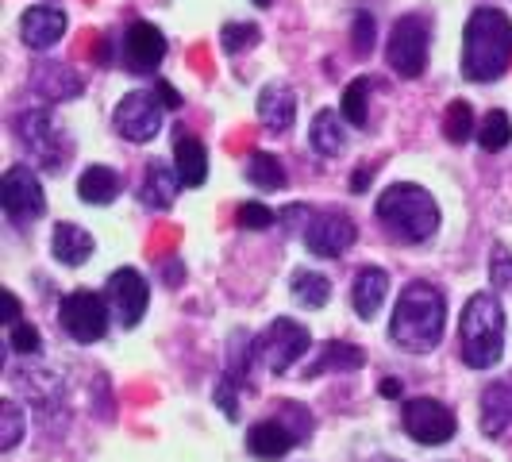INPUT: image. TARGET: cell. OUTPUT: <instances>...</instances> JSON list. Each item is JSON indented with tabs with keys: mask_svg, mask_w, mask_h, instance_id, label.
<instances>
[{
	"mask_svg": "<svg viewBox=\"0 0 512 462\" xmlns=\"http://www.w3.org/2000/svg\"><path fill=\"white\" fill-rule=\"evenodd\" d=\"M16 135L31 151V162H39L43 170H62L74 154V143L54 124L51 108H27L24 116H16Z\"/></svg>",
	"mask_w": 512,
	"mask_h": 462,
	"instance_id": "5b68a950",
	"label": "cell"
},
{
	"mask_svg": "<svg viewBox=\"0 0 512 462\" xmlns=\"http://www.w3.org/2000/svg\"><path fill=\"white\" fill-rule=\"evenodd\" d=\"M154 93L162 97V104H166V108H181V97L170 89V85H166V81H154Z\"/></svg>",
	"mask_w": 512,
	"mask_h": 462,
	"instance_id": "f35d334b",
	"label": "cell"
},
{
	"mask_svg": "<svg viewBox=\"0 0 512 462\" xmlns=\"http://www.w3.org/2000/svg\"><path fill=\"white\" fill-rule=\"evenodd\" d=\"M162 58H166V35L147 20L131 24V31L124 35V66L131 74H154Z\"/></svg>",
	"mask_w": 512,
	"mask_h": 462,
	"instance_id": "5bb4252c",
	"label": "cell"
},
{
	"mask_svg": "<svg viewBox=\"0 0 512 462\" xmlns=\"http://www.w3.org/2000/svg\"><path fill=\"white\" fill-rule=\"evenodd\" d=\"M27 420H24V409L8 397V401H0V451H12L20 436H24Z\"/></svg>",
	"mask_w": 512,
	"mask_h": 462,
	"instance_id": "1f68e13d",
	"label": "cell"
},
{
	"mask_svg": "<svg viewBox=\"0 0 512 462\" xmlns=\"http://www.w3.org/2000/svg\"><path fill=\"white\" fill-rule=\"evenodd\" d=\"M258 8H270V4H274V0H255Z\"/></svg>",
	"mask_w": 512,
	"mask_h": 462,
	"instance_id": "7bdbcfd3",
	"label": "cell"
},
{
	"mask_svg": "<svg viewBox=\"0 0 512 462\" xmlns=\"http://www.w3.org/2000/svg\"><path fill=\"white\" fill-rule=\"evenodd\" d=\"M343 112H335V108H320L316 116H312V128H308V143H312V151L324 154V158H335V154L347 151V128H343Z\"/></svg>",
	"mask_w": 512,
	"mask_h": 462,
	"instance_id": "44dd1931",
	"label": "cell"
},
{
	"mask_svg": "<svg viewBox=\"0 0 512 462\" xmlns=\"http://www.w3.org/2000/svg\"><path fill=\"white\" fill-rule=\"evenodd\" d=\"M178 189H181V174L178 166H166V162H147V174H143V185H139V201L154 212H166L174 208L178 201Z\"/></svg>",
	"mask_w": 512,
	"mask_h": 462,
	"instance_id": "e0dca14e",
	"label": "cell"
},
{
	"mask_svg": "<svg viewBox=\"0 0 512 462\" xmlns=\"http://www.w3.org/2000/svg\"><path fill=\"white\" fill-rule=\"evenodd\" d=\"M8 347H12L16 355H39L43 335H39V328H35V324L16 320V324H8Z\"/></svg>",
	"mask_w": 512,
	"mask_h": 462,
	"instance_id": "e575fe53",
	"label": "cell"
},
{
	"mask_svg": "<svg viewBox=\"0 0 512 462\" xmlns=\"http://www.w3.org/2000/svg\"><path fill=\"white\" fill-rule=\"evenodd\" d=\"M274 416H282L285 424L293 428V436H297V439L312 436V412H308L305 405H297V401H285V405H278V412H274Z\"/></svg>",
	"mask_w": 512,
	"mask_h": 462,
	"instance_id": "8d00e7d4",
	"label": "cell"
},
{
	"mask_svg": "<svg viewBox=\"0 0 512 462\" xmlns=\"http://www.w3.org/2000/svg\"><path fill=\"white\" fill-rule=\"evenodd\" d=\"M70 27V16L62 8H51V4H39V8H27L24 20H20V35L31 51H47L54 47Z\"/></svg>",
	"mask_w": 512,
	"mask_h": 462,
	"instance_id": "9a60e30c",
	"label": "cell"
},
{
	"mask_svg": "<svg viewBox=\"0 0 512 462\" xmlns=\"http://www.w3.org/2000/svg\"><path fill=\"white\" fill-rule=\"evenodd\" d=\"M512 428V378L486 385L482 393V436L501 439Z\"/></svg>",
	"mask_w": 512,
	"mask_h": 462,
	"instance_id": "ffe728a7",
	"label": "cell"
},
{
	"mask_svg": "<svg viewBox=\"0 0 512 462\" xmlns=\"http://www.w3.org/2000/svg\"><path fill=\"white\" fill-rule=\"evenodd\" d=\"M385 293H389V274L378 270V266H366V270H359L355 285H351V305H355L362 320H374L378 308L385 305Z\"/></svg>",
	"mask_w": 512,
	"mask_h": 462,
	"instance_id": "603a6c76",
	"label": "cell"
},
{
	"mask_svg": "<svg viewBox=\"0 0 512 462\" xmlns=\"http://www.w3.org/2000/svg\"><path fill=\"white\" fill-rule=\"evenodd\" d=\"M401 424H405V432H409L416 443H424V447H439V443L455 439V432H459L455 412L447 409L443 401H436V397H412V401H405Z\"/></svg>",
	"mask_w": 512,
	"mask_h": 462,
	"instance_id": "9c48e42d",
	"label": "cell"
},
{
	"mask_svg": "<svg viewBox=\"0 0 512 462\" xmlns=\"http://www.w3.org/2000/svg\"><path fill=\"white\" fill-rule=\"evenodd\" d=\"M447 328V297L443 289L432 282H409L401 289V301L393 308V324H389V339L412 351V355H428L436 351L439 339Z\"/></svg>",
	"mask_w": 512,
	"mask_h": 462,
	"instance_id": "6da1fadb",
	"label": "cell"
},
{
	"mask_svg": "<svg viewBox=\"0 0 512 462\" xmlns=\"http://www.w3.org/2000/svg\"><path fill=\"white\" fill-rule=\"evenodd\" d=\"M382 393H385V397H397V393H401V382H397V378H385Z\"/></svg>",
	"mask_w": 512,
	"mask_h": 462,
	"instance_id": "b9f144b4",
	"label": "cell"
},
{
	"mask_svg": "<svg viewBox=\"0 0 512 462\" xmlns=\"http://www.w3.org/2000/svg\"><path fill=\"white\" fill-rule=\"evenodd\" d=\"M247 181L251 185H258V189H285V166H282V158L278 154H270V151H255L251 158H247Z\"/></svg>",
	"mask_w": 512,
	"mask_h": 462,
	"instance_id": "83f0119b",
	"label": "cell"
},
{
	"mask_svg": "<svg viewBox=\"0 0 512 462\" xmlns=\"http://www.w3.org/2000/svg\"><path fill=\"white\" fill-rule=\"evenodd\" d=\"M297 120V93L289 85H266L258 93V124L266 131H289Z\"/></svg>",
	"mask_w": 512,
	"mask_h": 462,
	"instance_id": "d6986e66",
	"label": "cell"
},
{
	"mask_svg": "<svg viewBox=\"0 0 512 462\" xmlns=\"http://www.w3.org/2000/svg\"><path fill=\"white\" fill-rule=\"evenodd\" d=\"M512 66V20L501 8H478L462 31V77L497 81Z\"/></svg>",
	"mask_w": 512,
	"mask_h": 462,
	"instance_id": "7a4b0ae2",
	"label": "cell"
},
{
	"mask_svg": "<svg viewBox=\"0 0 512 462\" xmlns=\"http://www.w3.org/2000/svg\"><path fill=\"white\" fill-rule=\"evenodd\" d=\"M509 139H512L509 116H505L501 108H493L486 120H482V128H478V147L489 151V154H497V151H505V147H509Z\"/></svg>",
	"mask_w": 512,
	"mask_h": 462,
	"instance_id": "f1b7e54d",
	"label": "cell"
},
{
	"mask_svg": "<svg viewBox=\"0 0 512 462\" xmlns=\"http://www.w3.org/2000/svg\"><path fill=\"white\" fill-rule=\"evenodd\" d=\"M162 112H166V104H162L158 93L135 89V93H128L124 101L116 104L112 124H116V131H120L128 143H151L154 135L162 131Z\"/></svg>",
	"mask_w": 512,
	"mask_h": 462,
	"instance_id": "30bf717a",
	"label": "cell"
},
{
	"mask_svg": "<svg viewBox=\"0 0 512 462\" xmlns=\"http://www.w3.org/2000/svg\"><path fill=\"white\" fill-rule=\"evenodd\" d=\"M51 251L62 266H81L85 258L93 255V235L81 224H58L51 235Z\"/></svg>",
	"mask_w": 512,
	"mask_h": 462,
	"instance_id": "d4e9b609",
	"label": "cell"
},
{
	"mask_svg": "<svg viewBox=\"0 0 512 462\" xmlns=\"http://www.w3.org/2000/svg\"><path fill=\"white\" fill-rule=\"evenodd\" d=\"M505 355V308L493 293H474L462 308L459 359L470 370H493Z\"/></svg>",
	"mask_w": 512,
	"mask_h": 462,
	"instance_id": "3957f363",
	"label": "cell"
},
{
	"mask_svg": "<svg viewBox=\"0 0 512 462\" xmlns=\"http://www.w3.org/2000/svg\"><path fill=\"white\" fill-rule=\"evenodd\" d=\"M351 47H355V54H359V58H366V54H370V47H374V16H370V12H359V16H355Z\"/></svg>",
	"mask_w": 512,
	"mask_h": 462,
	"instance_id": "74e56055",
	"label": "cell"
},
{
	"mask_svg": "<svg viewBox=\"0 0 512 462\" xmlns=\"http://www.w3.org/2000/svg\"><path fill=\"white\" fill-rule=\"evenodd\" d=\"M289 293H293L297 305L324 308L332 301V282H328L320 270H297V274L289 278Z\"/></svg>",
	"mask_w": 512,
	"mask_h": 462,
	"instance_id": "4316f807",
	"label": "cell"
},
{
	"mask_svg": "<svg viewBox=\"0 0 512 462\" xmlns=\"http://www.w3.org/2000/svg\"><path fill=\"white\" fill-rule=\"evenodd\" d=\"M0 205L8 212L12 224H35L43 212H47V197H43V185L39 178L27 170V166H12L4 181H0Z\"/></svg>",
	"mask_w": 512,
	"mask_h": 462,
	"instance_id": "7c38bea8",
	"label": "cell"
},
{
	"mask_svg": "<svg viewBox=\"0 0 512 462\" xmlns=\"http://www.w3.org/2000/svg\"><path fill=\"white\" fill-rule=\"evenodd\" d=\"M443 135L451 143H466L474 135V108L466 101H451L447 104V116H443Z\"/></svg>",
	"mask_w": 512,
	"mask_h": 462,
	"instance_id": "4dcf8cb0",
	"label": "cell"
},
{
	"mask_svg": "<svg viewBox=\"0 0 512 462\" xmlns=\"http://www.w3.org/2000/svg\"><path fill=\"white\" fill-rule=\"evenodd\" d=\"M428 43H432L428 20L424 16H401L389 31V43H385L389 70L401 77H420L428 66Z\"/></svg>",
	"mask_w": 512,
	"mask_h": 462,
	"instance_id": "52a82bcc",
	"label": "cell"
},
{
	"mask_svg": "<svg viewBox=\"0 0 512 462\" xmlns=\"http://www.w3.org/2000/svg\"><path fill=\"white\" fill-rule=\"evenodd\" d=\"M382 462H393V459H382Z\"/></svg>",
	"mask_w": 512,
	"mask_h": 462,
	"instance_id": "ee69618b",
	"label": "cell"
},
{
	"mask_svg": "<svg viewBox=\"0 0 512 462\" xmlns=\"http://www.w3.org/2000/svg\"><path fill=\"white\" fill-rule=\"evenodd\" d=\"M370 181H374V170H370V166H359V174L351 178V189H355V193H362Z\"/></svg>",
	"mask_w": 512,
	"mask_h": 462,
	"instance_id": "ab89813d",
	"label": "cell"
},
{
	"mask_svg": "<svg viewBox=\"0 0 512 462\" xmlns=\"http://www.w3.org/2000/svg\"><path fill=\"white\" fill-rule=\"evenodd\" d=\"M374 212H378V220L389 228V235L397 243H428L439 231L436 197L424 185H412V181L389 185L382 197H378Z\"/></svg>",
	"mask_w": 512,
	"mask_h": 462,
	"instance_id": "277c9868",
	"label": "cell"
},
{
	"mask_svg": "<svg viewBox=\"0 0 512 462\" xmlns=\"http://www.w3.org/2000/svg\"><path fill=\"white\" fill-rule=\"evenodd\" d=\"M258 39H262L258 24H224V31H220V47H224V54L251 51Z\"/></svg>",
	"mask_w": 512,
	"mask_h": 462,
	"instance_id": "d6a6232c",
	"label": "cell"
},
{
	"mask_svg": "<svg viewBox=\"0 0 512 462\" xmlns=\"http://www.w3.org/2000/svg\"><path fill=\"white\" fill-rule=\"evenodd\" d=\"M489 282H493V289H509L512 285V251L505 243H497L493 255H489Z\"/></svg>",
	"mask_w": 512,
	"mask_h": 462,
	"instance_id": "d590c367",
	"label": "cell"
},
{
	"mask_svg": "<svg viewBox=\"0 0 512 462\" xmlns=\"http://www.w3.org/2000/svg\"><path fill=\"white\" fill-rule=\"evenodd\" d=\"M116 193H120V174L112 170V166H89V170H81V178H77V197L85 201V205H112L116 201Z\"/></svg>",
	"mask_w": 512,
	"mask_h": 462,
	"instance_id": "cb8c5ba5",
	"label": "cell"
},
{
	"mask_svg": "<svg viewBox=\"0 0 512 462\" xmlns=\"http://www.w3.org/2000/svg\"><path fill=\"white\" fill-rule=\"evenodd\" d=\"M4 301H8V324H16V320H20V301H16V293H4Z\"/></svg>",
	"mask_w": 512,
	"mask_h": 462,
	"instance_id": "60d3db41",
	"label": "cell"
},
{
	"mask_svg": "<svg viewBox=\"0 0 512 462\" xmlns=\"http://www.w3.org/2000/svg\"><path fill=\"white\" fill-rule=\"evenodd\" d=\"M359 231L351 224V216L343 212H316L305 224V247L316 258H339L355 247Z\"/></svg>",
	"mask_w": 512,
	"mask_h": 462,
	"instance_id": "4fadbf2b",
	"label": "cell"
},
{
	"mask_svg": "<svg viewBox=\"0 0 512 462\" xmlns=\"http://www.w3.org/2000/svg\"><path fill=\"white\" fill-rule=\"evenodd\" d=\"M174 166H178L181 185H185V189H197V185H205V178H208V151H205V143H201L193 131H185V128L174 131Z\"/></svg>",
	"mask_w": 512,
	"mask_h": 462,
	"instance_id": "ac0fdd59",
	"label": "cell"
},
{
	"mask_svg": "<svg viewBox=\"0 0 512 462\" xmlns=\"http://www.w3.org/2000/svg\"><path fill=\"white\" fill-rule=\"evenodd\" d=\"M104 297H108V308H112V320H116L120 328H135V324L143 320L147 305H151V285H147V278H143L139 270L124 266V270L108 274Z\"/></svg>",
	"mask_w": 512,
	"mask_h": 462,
	"instance_id": "8fae6325",
	"label": "cell"
},
{
	"mask_svg": "<svg viewBox=\"0 0 512 462\" xmlns=\"http://www.w3.org/2000/svg\"><path fill=\"white\" fill-rule=\"evenodd\" d=\"M108 316H112L108 297L93 293V289H74L58 305V324L66 328L74 343H101L108 335Z\"/></svg>",
	"mask_w": 512,
	"mask_h": 462,
	"instance_id": "8992f818",
	"label": "cell"
},
{
	"mask_svg": "<svg viewBox=\"0 0 512 462\" xmlns=\"http://www.w3.org/2000/svg\"><path fill=\"white\" fill-rule=\"evenodd\" d=\"M235 224L243 231H266L278 224V212L266 205H258V201H247V205L235 212Z\"/></svg>",
	"mask_w": 512,
	"mask_h": 462,
	"instance_id": "836d02e7",
	"label": "cell"
},
{
	"mask_svg": "<svg viewBox=\"0 0 512 462\" xmlns=\"http://www.w3.org/2000/svg\"><path fill=\"white\" fill-rule=\"evenodd\" d=\"M301 439L293 436V428L285 424L282 416H270V420H258L255 428L247 432V451L262 462H278L285 459Z\"/></svg>",
	"mask_w": 512,
	"mask_h": 462,
	"instance_id": "2e32d148",
	"label": "cell"
},
{
	"mask_svg": "<svg viewBox=\"0 0 512 462\" xmlns=\"http://www.w3.org/2000/svg\"><path fill=\"white\" fill-rule=\"evenodd\" d=\"M31 85H35V93H43L47 101H74L77 93H81V77H77L70 66H62V62H43V66H35Z\"/></svg>",
	"mask_w": 512,
	"mask_h": 462,
	"instance_id": "7402d4cb",
	"label": "cell"
},
{
	"mask_svg": "<svg viewBox=\"0 0 512 462\" xmlns=\"http://www.w3.org/2000/svg\"><path fill=\"white\" fill-rule=\"evenodd\" d=\"M366 93H370V77H355L351 85H347V93H343V116H347V124H355V128H366L370 124V104H366Z\"/></svg>",
	"mask_w": 512,
	"mask_h": 462,
	"instance_id": "f546056e",
	"label": "cell"
},
{
	"mask_svg": "<svg viewBox=\"0 0 512 462\" xmlns=\"http://www.w3.org/2000/svg\"><path fill=\"white\" fill-rule=\"evenodd\" d=\"M366 366V355L355 343H343V339H332L320 347V359L305 370V378H316V374H328V370H362Z\"/></svg>",
	"mask_w": 512,
	"mask_h": 462,
	"instance_id": "484cf974",
	"label": "cell"
},
{
	"mask_svg": "<svg viewBox=\"0 0 512 462\" xmlns=\"http://www.w3.org/2000/svg\"><path fill=\"white\" fill-rule=\"evenodd\" d=\"M308 347H312L308 328L297 324V320H289V316H278V320L255 339L258 362H262L270 374H285L293 362L305 355Z\"/></svg>",
	"mask_w": 512,
	"mask_h": 462,
	"instance_id": "ba28073f",
	"label": "cell"
}]
</instances>
